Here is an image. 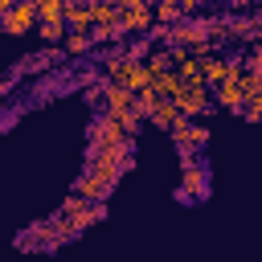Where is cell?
<instances>
[{
	"instance_id": "obj_1",
	"label": "cell",
	"mask_w": 262,
	"mask_h": 262,
	"mask_svg": "<svg viewBox=\"0 0 262 262\" xmlns=\"http://www.w3.org/2000/svg\"><path fill=\"white\" fill-rule=\"evenodd\" d=\"M57 217H66L74 233H82V229H90L94 221H102V217H106V205H102V201H86V196H78V192H74V196H66V205H61V213H57Z\"/></svg>"
},
{
	"instance_id": "obj_2",
	"label": "cell",
	"mask_w": 262,
	"mask_h": 262,
	"mask_svg": "<svg viewBox=\"0 0 262 262\" xmlns=\"http://www.w3.org/2000/svg\"><path fill=\"white\" fill-rule=\"evenodd\" d=\"M119 147H131V135L119 127V119L102 115L90 123V151H119Z\"/></svg>"
},
{
	"instance_id": "obj_3",
	"label": "cell",
	"mask_w": 262,
	"mask_h": 262,
	"mask_svg": "<svg viewBox=\"0 0 262 262\" xmlns=\"http://www.w3.org/2000/svg\"><path fill=\"white\" fill-rule=\"evenodd\" d=\"M168 102L188 119V115H205V111L213 106V94H209V86H205V82H180V90H176Z\"/></svg>"
},
{
	"instance_id": "obj_4",
	"label": "cell",
	"mask_w": 262,
	"mask_h": 262,
	"mask_svg": "<svg viewBox=\"0 0 262 262\" xmlns=\"http://www.w3.org/2000/svg\"><path fill=\"white\" fill-rule=\"evenodd\" d=\"M0 29H4V33H12V37L33 33V29H37V8H33V0H16V4L0 16Z\"/></svg>"
},
{
	"instance_id": "obj_5",
	"label": "cell",
	"mask_w": 262,
	"mask_h": 262,
	"mask_svg": "<svg viewBox=\"0 0 262 262\" xmlns=\"http://www.w3.org/2000/svg\"><path fill=\"white\" fill-rule=\"evenodd\" d=\"M172 139H176V147H180V156H184V164L188 160H196L192 151H201L205 143H209V127H196V123H180V127H172Z\"/></svg>"
},
{
	"instance_id": "obj_6",
	"label": "cell",
	"mask_w": 262,
	"mask_h": 262,
	"mask_svg": "<svg viewBox=\"0 0 262 262\" xmlns=\"http://www.w3.org/2000/svg\"><path fill=\"white\" fill-rule=\"evenodd\" d=\"M151 4H131V8H119V29H123V37L127 33H151Z\"/></svg>"
},
{
	"instance_id": "obj_7",
	"label": "cell",
	"mask_w": 262,
	"mask_h": 262,
	"mask_svg": "<svg viewBox=\"0 0 262 262\" xmlns=\"http://www.w3.org/2000/svg\"><path fill=\"white\" fill-rule=\"evenodd\" d=\"M74 192L78 196H86V201H106L111 192H115V180H106V176H98V172H82L78 180H74Z\"/></svg>"
},
{
	"instance_id": "obj_8",
	"label": "cell",
	"mask_w": 262,
	"mask_h": 262,
	"mask_svg": "<svg viewBox=\"0 0 262 262\" xmlns=\"http://www.w3.org/2000/svg\"><path fill=\"white\" fill-rule=\"evenodd\" d=\"M180 196H209V172H205V164H196V160H188L184 164V184H180Z\"/></svg>"
},
{
	"instance_id": "obj_9",
	"label": "cell",
	"mask_w": 262,
	"mask_h": 262,
	"mask_svg": "<svg viewBox=\"0 0 262 262\" xmlns=\"http://www.w3.org/2000/svg\"><path fill=\"white\" fill-rule=\"evenodd\" d=\"M233 70H237V61H225V57H201V82H205V86L229 82Z\"/></svg>"
},
{
	"instance_id": "obj_10",
	"label": "cell",
	"mask_w": 262,
	"mask_h": 262,
	"mask_svg": "<svg viewBox=\"0 0 262 262\" xmlns=\"http://www.w3.org/2000/svg\"><path fill=\"white\" fill-rule=\"evenodd\" d=\"M98 102H102V115H123V111H131V90H123L115 82H102Z\"/></svg>"
},
{
	"instance_id": "obj_11",
	"label": "cell",
	"mask_w": 262,
	"mask_h": 262,
	"mask_svg": "<svg viewBox=\"0 0 262 262\" xmlns=\"http://www.w3.org/2000/svg\"><path fill=\"white\" fill-rule=\"evenodd\" d=\"M94 16H90V0H70L66 4V29L70 33H90Z\"/></svg>"
},
{
	"instance_id": "obj_12",
	"label": "cell",
	"mask_w": 262,
	"mask_h": 262,
	"mask_svg": "<svg viewBox=\"0 0 262 262\" xmlns=\"http://www.w3.org/2000/svg\"><path fill=\"white\" fill-rule=\"evenodd\" d=\"M213 102L217 106H229V111H242V102H246V90L229 78V82H217L213 86Z\"/></svg>"
},
{
	"instance_id": "obj_13",
	"label": "cell",
	"mask_w": 262,
	"mask_h": 262,
	"mask_svg": "<svg viewBox=\"0 0 262 262\" xmlns=\"http://www.w3.org/2000/svg\"><path fill=\"white\" fill-rule=\"evenodd\" d=\"M147 119H151L156 127H164V131H172V127H180V123H184V115H180V111H176L168 98H160V102L147 111Z\"/></svg>"
},
{
	"instance_id": "obj_14",
	"label": "cell",
	"mask_w": 262,
	"mask_h": 262,
	"mask_svg": "<svg viewBox=\"0 0 262 262\" xmlns=\"http://www.w3.org/2000/svg\"><path fill=\"white\" fill-rule=\"evenodd\" d=\"M66 4L70 0H33L37 20H66Z\"/></svg>"
},
{
	"instance_id": "obj_15",
	"label": "cell",
	"mask_w": 262,
	"mask_h": 262,
	"mask_svg": "<svg viewBox=\"0 0 262 262\" xmlns=\"http://www.w3.org/2000/svg\"><path fill=\"white\" fill-rule=\"evenodd\" d=\"M37 33H41L45 45H57L66 37V20H37Z\"/></svg>"
},
{
	"instance_id": "obj_16",
	"label": "cell",
	"mask_w": 262,
	"mask_h": 262,
	"mask_svg": "<svg viewBox=\"0 0 262 262\" xmlns=\"http://www.w3.org/2000/svg\"><path fill=\"white\" fill-rule=\"evenodd\" d=\"M90 41H94V45H98V41H123L119 20H111V25H90Z\"/></svg>"
},
{
	"instance_id": "obj_17",
	"label": "cell",
	"mask_w": 262,
	"mask_h": 262,
	"mask_svg": "<svg viewBox=\"0 0 262 262\" xmlns=\"http://www.w3.org/2000/svg\"><path fill=\"white\" fill-rule=\"evenodd\" d=\"M61 45H66V53H86V49H90L94 41H90V33H70V29H66Z\"/></svg>"
}]
</instances>
